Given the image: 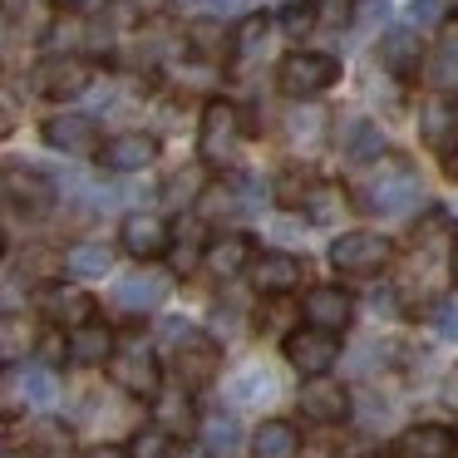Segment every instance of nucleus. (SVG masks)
Masks as SVG:
<instances>
[{"label": "nucleus", "mask_w": 458, "mask_h": 458, "mask_svg": "<svg viewBox=\"0 0 458 458\" xmlns=\"http://www.w3.org/2000/svg\"><path fill=\"white\" fill-rule=\"evenodd\" d=\"M379 64H385L394 80H414V74H419V40H414V30H389L385 45H379Z\"/></svg>", "instance_id": "18"}, {"label": "nucleus", "mask_w": 458, "mask_h": 458, "mask_svg": "<svg viewBox=\"0 0 458 458\" xmlns=\"http://www.w3.org/2000/svg\"><path fill=\"white\" fill-rule=\"evenodd\" d=\"M212 369H217V345L202 335H188L178 345V375L188 379V385H202V379H212Z\"/></svg>", "instance_id": "20"}, {"label": "nucleus", "mask_w": 458, "mask_h": 458, "mask_svg": "<svg viewBox=\"0 0 458 458\" xmlns=\"http://www.w3.org/2000/svg\"><path fill=\"white\" fill-rule=\"evenodd\" d=\"M326 119L330 114L326 109H291L286 114V139H291V148H316L320 139H326Z\"/></svg>", "instance_id": "26"}, {"label": "nucleus", "mask_w": 458, "mask_h": 458, "mask_svg": "<svg viewBox=\"0 0 458 458\" xmlns=\"http://www.w3.org/2000/svg\"><path fill=\"white\" fill-rule=\"evenodd\" d=\"M434 326H438V335H444V340H458V296L438 301V310H434Z\"/></svg>", "instance_id": "35"}, {"label": "nucleus", "mask_w": 458, "mask_h": 458, "mask_svg": "<svg viewBox=\"0 0 458 458\" xmlns=\"http://www.w3.org/2000/svg\"><path fill=\"white\" fill-rule=\"evenodd\" d=\"M173 237H178V247H173V267H178L182 276H188V271H192V261H198V242H202V227H198V217L178 222V232H173Z\"/></svg>", "instance_id": "32"}, {"label": "nucleus", "mask_w": 458, "mask_h": 458, "mask_svg": "<svg viewBox=\"0 0 458 458\" xmlns=\"http://www.w3.org/2000/svg\"><path fill=\"white\" fill-rule=\"evenodd\" d=\"M5 198H11V208L25 212V217H45L60 192H55V182L35 168H5Z\"/></svg>", "instance_id": "8"}, {"label": "nucleus", "mask_w": 458, "mask_h": 458, "mask_svg": "<svg viewBox=\"0 0 458 458\" xmlns=\"http://www.w3.org/2000/svg\"><path fill=\"white\" fill-rule=\"evenodd\" d=\"M389 261V242L375 232H345V237L330 242V267L345 271V276H369Z\"/></svg>", "instance_id": "4"}, {"label": "nucleus", "mask_w": 458, "mask_h": 458, "mask_svg": "<svg viewBox=\"0 0 458 458\" xmlns=\"http://www.w3.org/2000/svg\"><path fill=\"white\" fill-rule=\"evenodd\" d=\"M454 454V434L438 424H419L399 438V458H448Z\"/></svg>", "instance_id": "19"}, {"label": "nucleus", "mask_w": 458, "mask_h": 458, "mask_svg": "<svg viewBox=\"0 0 458 458\" xmlns=\"http://www.w3.org/2000/svg\"><path fill=\"white\" fill-rule=\"evenodd\" d=\"M448 267H454V276H458V237H454V251H448Z\"/></svg>", "instance_id": "44"}, {"label": "nucleus", "mask_w": 458, "mask_h": 458, "mask_svg": "<svg viewBox=\"0 0 458 458\" xmlns=\"http://www.w3.org/2000/svg\"><path fill=\"white\" fill-rule=\"evenodd\" d=\"M424 143L438 153H454L458 148V109H448L444 99H434L424 109Z\"/></svg>", "instance_id": "21"}, {"label": "nucleus", "mask_w": 458, "mask_h": 458, "mask_svg": "<svg viewBox=\"0 0 458 458\" xmlns=\"http://www.w3.org/2000/svg\"><path fill=\"white\" fill-rule=\"evenodd\" d=\"M340 143H345V153L355 163H375L379 153H385V139H379V129L369 119H350L345 129H340Z\"/></svg>", "instance_id": "25"}, {"label": "nucleus", "mask_w": 458, "mask_h": 458, "mask_svg": "<svg viewBox=\"0 0 458 458\" xmlns=\"http://www.w3.org/2000/svg\"><path fill=\"white\" fill-rule=\"evenodd\" d=\"M310 25H316V5H301V0H291L286 11H281V30H286L291 40H301Z\"/></svg>", "instance_id": "34"}, {"label": "nucleus", "mask_w": 458, "mask_h": 458, "mask_svg": "<svg viewBox=\"0 0 458 458\" xmlns=\"http://www.w3.org/2000/svg\"><path fill=\"white\" fill-rule=\"evenodd\" d=\"M208 5H212V15H242V21H247V15H257V11H251L257 0H208Z\"/></svg>", "instance_id": "39"}, {"label": "nucleus", "mask_w": 458, "mask_h": 458, "mask_svg": "<svg viewBox=\"0 0 458 458\" xmlns=\"http://www.w3.org/2000/svg\"><path fill=\"white\" fill-rule=\"evenodd\" d=\"M310 5H316V15L330 25H345L350 15H355V0H310Z\"/></svg>", "instance_id": "36"}, {"label": "nucleus", "mask_w": 458, "mask_h": 458, "mask_svg": "<svg viewBox=\"0 0 458 458\" xmlns=\"http://www.w3.org/2000/svg\"><path fill=\"white\" fill-rule=\"evenodd\" d=\"M45 143L60 153H74V158H84V153H99V129H94L89 114H60V119L45 123Z\"/></svg>", "instance_id": "11"}, {"label": "nucleus", "mask_w": 458, "mask_h": 458, "mask_svg": "<svg viewBox=\"0 0 458 458\" xmlns=\"http://www.w3.org/2000/svg\"><path fill=\"white\" fill-rule=\"evenodd\" d=\"M301 276H306V267H301V257H291V251H261V257L251 261V281H257V291H267V296H281V291L301 286Z\"/></svg>", "instance_id": "14"}, {"label": "nucleus", "mask_w": 458, "mask_h": 458, "mask_svg": "<svg viewBox=\"0 0 458 458\" xmlns=\"http://www.w3.org/2000/svg\"><path fill=\"white\" fill-rule=\"evenodd\" d=\"M444 21V0H414L409 5V25H434Z\"/></svg>", "instance_id": "38"}, {"label": "nucleus", "mask_w": 458, "mask_h": 458, "mask_svg": "<svg viewBox=\"0 0 458 458\" xmlns=\"http://www.w3.org/2000/svg\"><path fill=\"white\" fill-rule=\"evenodd\" d=\"M227 394L237 399V404H261V399L276 394V375H271L267 365H247V369H237V375H232Z\"/></svg>", "instance_id": "22"}, {"label": "nucleus", "mask_w": 458, "mask_h": 458, "mask_svg": "<svg viewBox=\"0 0 458 458\" xmlns=\"http://www.w3.org/2000/svg\"><path fill=\"white\" fill-rule=\"evenodd\" d=\"M202 257H208V271H212V276L232 281V276H242V271L251 267V242L242 237V232H232V237H217V242H212Z\"/></svg>", "instance_id": "16"}, {"label": "nucleus", "mask_w": 458, "mask_h": 458, "mask_svg": "<svg viewBox=\"0 0 458 458\" xmlns=\"http://www.w3.org/2000/svg\"><path fill=\"white\" fill-rule=\"evenodd\" d=\"M306 320L316 330H330V335H335V330H345L350 326V310H355V301L345 296V291L340 286H310L306 291Z\"/></svg>", "instance_id": "13"}, {"label": "nucleus", "mask_w": 458, "mask_h": 458, "mask_svg": "<svg viewBox=\"0 0 458 458\" xmlns=\"http://www.w3.org/2000/svg\"><path fill=\"white\" fill-rule=\"evenodd\" d=\"M129 458H173V438H168V428H139L133 434V444H129Z\"/></svg>", "instance_id": "33"}, {"label": "nucleus", "mask_w": 458, "mask_h": 458, "mask_svg": "<svg viewBox=\"0 0 458 458\" xmlns=\"http://www.w3.org/2000/svg\"><path fill=\"white\" fill-rule=\"evenodd\" d=\"M237 139H242V114L232 109V104L212 99L208 109H202V129H198V153L208 163H222L237 153Z\"/></svg>", "instance_id": "5"}, {"label": "nucleus", "mask_w": 458, "mask_h": 458, "mask_svg": "<svg viewBox=\"0 0 458 458\" xmlns=\"http://www.w3.org/2000/svg\"><path fill=\"white\" fill-rule=\"evenodd\" d=\"M99 163L114 173H139V168H153L158 163V139L153 133H119L99 148Z\"/></svg>", "instance_id": "12"}, {"label": "nucleus", "mask_w": 458, "mask_h": 458, "mask_svg": "<svg viewBox=\"0 0 458 458\" xmlns=\"http://www.w3.org/2000/svg\"><path fill=\"white\" fill-rule=\"evenodd\" d=\"M21 389H25V399L40 404V409H50L55 399H60V379H55L50 365H25L21 369Z\"/></svg>", "instance_id": "28"}, {"label": "nucleus", "mask_w": 458, "mask_h": 458, "mask_svg": "<svg viewBox=\"0 0 458 458\" xmlns=\"http://www.w3.org/2000/svg\"><path fill=\"white\" fill-rule=\"evenodd\" d=\"M70 360L74 365H104V360H114V335L104 326H84L70 335Z\"/></svg>", "instance_id": "23"}, {"label": "nucleus", "mask_w": 458, "mask_h": 458, "mask_svg": "<svg viewBox=\"0 0 458 458\" xmlns=\"http://www.w3.org/2000/svg\"><path fill=\"white\" fill-rule=\"evenodd\" d=\"M64 267H70V276H104L114 267V251L99 247V242H80V247H70Z\"/></svg>", "instance_id": "27"}, {"label": "nucleus", "mask_w": 458, "mask_h": 458, "mask_svg": "<svg viewBox=\"0 0 458 458\" xmlns=\"http://www.w3.org/2000/svg\"><path fill=\"white\" fill-rule=\"evenodd\" d=\"M281 89L291 94V99H310V94H320V89H330V84L340 80V60L335 55H286L281 60Z\"/></svg>", "instance_id": "2"}, {"label": "nucleus", "mask_w": 458, "mask_h": 458, "mask_svg": "<svg viewBox=\"0 0 458 458\" xmlns=\"http://www.w3.org/2000/svg\"><path fill=\"white\" fill-rule=\"evenodd\" d=\"M296 428L286 424V419H267V424L257 428V438H251V448H257V458H296Z\"/></svg>", "instance_id": "24"}, {"label": "nucleus", "mask_w": 458, "mask_h": 458, "mask_svg": "<svg viewBox=\"0 0 458 458\" xmlns=\"http://www.w3.org/2000/svg\"><path fill=\"white\" fill-rule=\"evenodd\" d=\"M64 5H74V11H104L109 0H64Z\"/></svg>", "instance_id": "42"}, {"label": "nucleus", "mask_w": 458, "mask_h": 458, "mask_svg": "<svg viewBox=\"0 0 458 458\" xmlns=\"http://www.w3.org/2000/svg\"><path fill=\"white\" fill-rule=\"evenodd\" d=\"M45 316L50 320H60V326H74V330H84V326H94V301L84 296V291H74V286H55L50 296H45Z\"/></svg>", "instance_id": "17"}, {"label": "nucleus", "mask_w": 458, "mask_h": 458, "mask_svg": "<svg viewBox=\"0 0 458 458\" xmlns=\"http://www.w3.org/2000/svg\"><path fill=\"white\" fill-rule=\"evenodd\" d=\"M84 458H129V448H114V444H94Z\"/></svg>", "instance_id": "41"}, {"label": "nucleus", "mask_w": 458, "mask_h": 458, "mask_svg": "<svg viewBox=\"0 0 458 458\" xmlns=\"http://www.w3.org/2000/svg\"><path fill=\"white\" fill-rule=\"evenodd\" d=\"M340 208H345V192H340L335 182H316V188H310V198H306L310 222H335Z\"/></svg>", "instance_id": "30"}, {"label": "nucleus", "mask_w": 458, "mask_h": 458, "mask_svg": "<svg viewBox=\"0 0 458 458\" xmlns=\"http://www.w3.org/2000/svg\"><path fill=\"white\" fill-rule=\"evenodd\" d=\"M286 360L301 369L306 379H320L330 365L340 360V340L330 335V330H316V326H306V330H291L286 335Z\"/></svg>", "instance_id": "6"}, {"label": "nucleus", "mask_w": 458, "mask_h": 458, "mask_svg": "<svg viewBox=\"0 0 458 458\" xmlns=\"http://www.w3.org/2000/svg\"><path fill=\"white\" fill-rule=\"evenodd\" d=\"M365 208L379 212V217H394V212H409L419 198H424V188H419V173L409 168L404 158H379L375 168H369L365 178Z\"/></svg>", "instance_id": "1"}, {"label": "nucleus", "mask_w": 458, "mask_h": 458, "mask_svg": "<svg viewBox=\"0 0 458 458\" xmlns=\"http://www.w3.org/2000/svg\"><path fill=\"white\" fill-rule=\"evenodd\" d=\"M301 414L316 419V424H340V419L350 414V394L340 379L320 375V379H306L301 385Z\"/></svg>", "instance_id": "10"}, {"label": "nucleus", "mask_w": 458, "mask_h": 458, "mask_svg": "<svg viewBox=\"0 0 458 458\" xmlns=\"http://www.w3.org/2000/svg\"><path fill=\"white\" fill-rule=\"evenodd\" d=\"M109 379L133 399H153L158 394V360H153L143 345H133V350H123V355L109 360Z\"/></svg>", "instance_id": "7"}, {"label": "nucleus", "mask_w": 458, "mask_h": 458, "mask_svg": "<svg viewBox=\"0 0 458 458\" xmlns=\"http://www.w3.org/2000/svg\"><path fill=\"white\" fill-rule=\"evenodd\" d=\"M267 35H271V21H267V15H247V21H242L237 25V55H242V60H251V55H261V50H267Z\"/></svg>", "instance_id": "31"}, {"label": "nucleus", "mask_w": 458, "mask_h": 458, "mask_svg": "<svg viewBox=\"0 0 458 458\" xmlns=\"http://www.w3.org/2000/svg\"><path fill=\"white\" fill-rule=\"evenodd\" d=\"M237 438H242V428H237V419H232V414L202 419V448H208V454H232Z\"/></svg>", "instance_id": "29"}, {"label": "nucleus", "mask_w": 458, "mask_h": 458, "mask_svg": "<svg viewBox=\"0 0 458 458\" xmlns=\"http://www.w3.org/2000/svg\"><path fill=\"white\" fill-rule=\"evenodd\" d=\"M192 40H198V50H202V55H212V50H217V25H212V21H208V25H198V30H192Z\"/></svg>", "instance_id": "40"}, {"label": "nucleus", "mask_w": 458, "mask_h": 458, "mask_svg": "<svg viewBox=\"0 0 458 458\" xmlns=\"http://www.w3.org/2000/svg\"><path fill=\"white\" fill-rule=\"evenodd\" d=\"M30 89L40 94V99H80L84 89H89V64L74 60V55H55V60H40L30 70Z\"/></svg>", "instance_id": "3"}, {"label": "nucleus", "mask_w": 458, "mask_h": 458, "mask_svg": "<svg viewBox=\"0 0 458 458\" xmlns=\"http://www.w3.org/2000/svg\"><path fill=\"white\" fill-rule=\"evenodd\" d=\"M438 55H444L448 64H458V15H448V21L438 25Z\"/></svg>", "instance_id": "37"}, {"label": "nucleus", "mask_w": 458, "mask_h": 458, "mask_svg": "<svg viewBox=\"0 0 458 458\" xmlns=\"http://www.w3.org/2000/svg\"><path fill=\"white\" fill-rule=\"evenodd\" d=\"M119 237H123V251H129V257L153 261V257H163V251H168L173 232H168V222L153 217V212H129Z\"/></svg>", "instance_id": "9"}, {"label": "nucleus", "mask_w": 458, "mask_h": 458, "mask_svg": "<svg viewBox=\"0 0 458 458\" xmlns=\"http://www.w3.org/2000/svg\"><path fill=\"white\" fill-rule=\"evenodd\" d=\"M163 296H168V276H158V271H139V276H123L114 286V301L123 310H153L163 306Z\"/></svg>", "instance_id": "15"}, {"label": "nucleus", "mask_w": 458, "mask_h": 458, "mask_svg": "<svg viewBox=\"0 0 458 458\" xmlns=\"http://www.w3.org/2000/svg\"><path fill=\"white\" fill-rule=\"evenodd\" d=\"M365 11H369V15H385V11H389V0H365Z\"/></svg>", "instance_id": "43"}, {"label": "nucleus", "mask_w": 458, "mask_h": 458, "mask_svg": "<svg viewBox=\"0 0 458 458\" xmlns=\"http://www.w3.org/2000/svg\"><path fill=\"white\" fill-rule=\"evenodd\" d=\"M5 458H30V454H21V448H5Z\"/></svg>", "instance_id": "45"}]
</instances>
